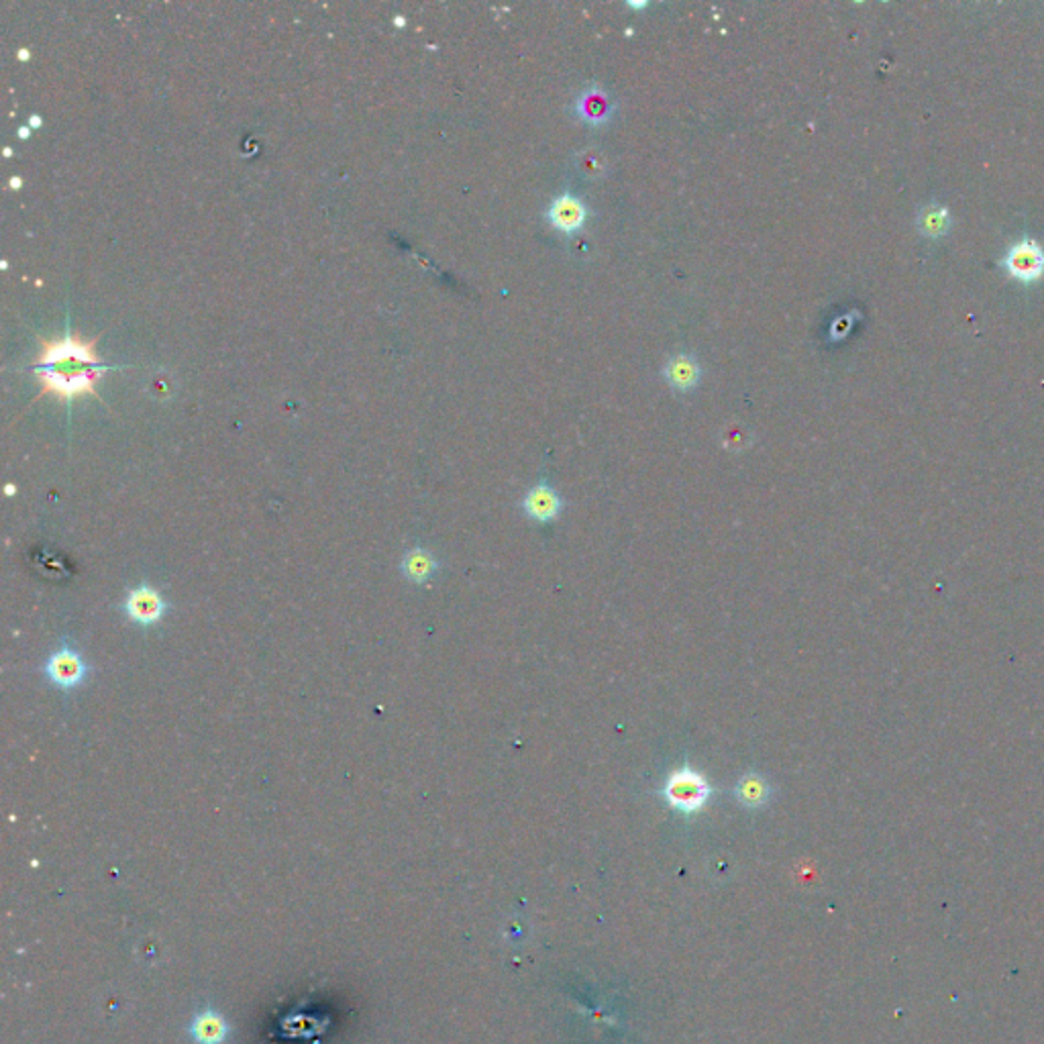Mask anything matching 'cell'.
Masks as SVG:
<instances>
[{
  "label": "cell",
  "instance_id": "cell-5",
  "mask_svg": "<svg viewBox=\"0 0 1044 1044\" xmlns=\"http://www.w3.org/2000/svg\"><path fill=\"white\" fill-rule=\"evenodd\" d=\"M575 115L580 117L585 125L602 127L612 121L614 115V102L598 84H590L584 88L582 94L575 99Z\"/></svg>",
  "mask_w": 1044,
  "mask_h": 1044
},
{
  "label": "cell",
  "instance_id": "cell-13",
  "mask_svg": "<svg viewBox=\"0 0 1044 1044\" xmlns=\"http://www.w3.org/2000/svg\"><path fill=\"white\" fill-rule=\"evenodd\" d=\"M227 1026L216 1014H203L196 1018L195 1037L205 1044H216L225 1039Z\"/></svg>",
  "mask_w": 1044,
  "mask_h": 1044
},
{
  "label": "cell",
  "instance_id": "cell-15",
  "mask_svg": "<svg viewBox=\"0 0 1044 1044\" xmlns=\"http://www.w3.org/2000/svg\"><path fill=\"white\" fill-rule=\"evenodd\" d=\"M19 184H21V182H19V178H13V182H11V186H13V188H15V186H19Z\"/></svg>",
  "mask_w": 1044,
  "mask_h": 1044
},
{
  "label": "cell",
  "instance_id": "cell-10",
  "mask_svg": "<svg viewBox=\"0 0 1044 1044\" xmlns=\"http://www.w3.org/2000/svg\"><path fill=\"white\" fill-rule=\"evenodd\" d=\"M734 797L741 806L749 810H757L765 806L771 797V787L767 779L759 774H747L739 779L734 787Z\"/></svg>",
  "mask_w": 1044,
  "mask_h": 1044
},
{
  "label": "cell",
  "instance_id": "cell-12",
  "mask_svg": "<svg viewBox=\"0 0 1044 1044\" xmlns=\"http://www.w3.org/2000/svg\"><path fill=\"white\" fill-rule=\"evenodd\" d=\"M402 567H405V574L410 577L412 582H427L428 577L435 574L437 561L431 553L425 551V549H412L405 557V564H402Z\"/></svg>",
  "mask_w": 1044,
  "mask_h": 1044
},
{
  "label": "cell",
  "instance_id": "cell-3",
  "mask_svg": "<svg viewBox=\"0 0 1044 1044\" xmlns=\"http://www.w3.org/2000/svg\"><path fill=\"white\" fill-rule=\"evenodd\" d=\"M1006 274L1020 284H1037L1044 278V248L1034 239L1014 243L999 261Z\"/></svg>",
  "mask_w": 1044,
  "mask_h": 1044
},
{
  "label": "cell",
  "instance_id": "cell-7",
  "mask_svg": "<svg viewBox=\"0 0 1044 1044\" xmlns=\"http://www.w3.org/2000/svg\"><path fill=\"white\" fill-rule=\"evenodd\" d=\"M165 602L162 600L160 592L153 587L142 585L129 594L127 598V612L139 625H153V622L163 617Z\"/></svg>",
  "mask_w": 1044,
  "mask_h": 1044
},
{
  "label": "cell",
  "instance_id": "cell-2",
  "mask_svg": "<svg viewBox=\"0 0 1044 1044\" xmlns=\"http://www.w3.org/2000/svg\"><path fill=\"white\" fill-rule=\"evenodd\" d=\"M710 794H712V789H710L706 779L690 767H683L671 774L663 787L665 800L683 814L698 812L708 802Z\"/></svg>",
  "mask_w": 1044,
  "mask_h": 1044
},
{
  "label": "cell",
  "instance_id": "cell-4",
  "mask_svg": "<svg viewBox=\"0 0 1044 1044\" xmlns=\"http://www.w3.org/2000/svg\"><path fill=\"white\" fill-rule=\"evenodd\" d=\"M545 216L547 223L557 233L572 237L580 233L585 227L587 216H590V208H587V205L580 196L572 195V192H564V195H559L551 200Z\"/></svg>",
  "mask_w": 1044,
  "mask_h": 1044
},
{
  "label": "cell",
  "instance_id": "cell-14",
  "mask_svg": "<svg viewBox=\"0 0 1044 1044\" xmlns=\"http://www.w3.org/2000/svg\"><path fill=\"white\" fill-rule=\"evenodd\" d=\"M577 165H580L582 170H587V174H590V175H598V174L604 170V162L600 160L598 153H596V152H585V153H582L580 163H577Z\"/></svg>",
  "mask_w": 1044,
  "mask_h": 1044
},
{
  "label": "cell",
  "instance_id": "cell-11",
  "mask_svg": "<svg viewBox=\"0 0 1044 1044\" xmlns=\"http://www.w3.org/2000/svg\"><path fill=\"white\" fill-rule=\"evenodd\" d=\"M918 229L928 239H941L951 229V215L944 206L930 205L918 215Z\"/></svg>",
  "mask_w": 1044,
  "mask_h": 1044
},
{
  "label": "cell",
  "instance_id": "cell-8",
  "mask_svg": "<svg viewBox=\"0 0 1044 1044\" xmlns=\"http://www.w3.org/2000/svg\"><path fill=\"white\" fill-rule=\"evenodd\" d=\"M663 380L678 392L694 390L701 380V367L698 359L686 353L670 357L668 364L663 365Z\"/></svg>",
  "mask_w": 1044,
  "mask_h": 1044
},
{
  "label": "cell",
  "instance_id": "cell-9",
  "mask_svg": "<svg viewBox=\"0 0 1044 1044\" xmlns=\"http://www.w3.org/2000/svg\"><path fill=\"white\" fill-rule=\"evenodd\" d=\"M522 506L533 521L549 522L553 519H557L564 502H561L559 494L547 484V481H541V484L531 488V492L526 494Z\"/></svg>",
  "mask_w": 1044,
  "mask_h": 1044
},
{
  "label": "cell",
  "instance_id": "cell-6",
  "mask_svg": "<svg viewBox=\"0 0 1044 1044\" xmlns=\"http://www.w3.org/2000/svg\"><path fill=\"white\" fill-rule=\"evenodd\" d=\"M47 678L59 688H74L86 678V663L82 657L72 649H59L56 655L49 657L46 665Z\"/></svg>",
  "mask_w": 1044,
  "mask_h": 1044
},
{
  "label": "cell",
  "instance_id": "cell-1",
  "mask_svg": "<svg viewBox=\"0 0 1044 1044\" xmlns=\"http://www.w3.org/2000/svg\"><path fill=\"white\" fill-rule=\"evenodd\" d=\"M37 375L43 392L56 394L59 398L69 400L78 394H92L96 382L102 377L94 341L88 343L80 337L43 341Z\"/></svg>",
  "mask_w": 1044,
  "mask_h": 1044
}]
</instances>
